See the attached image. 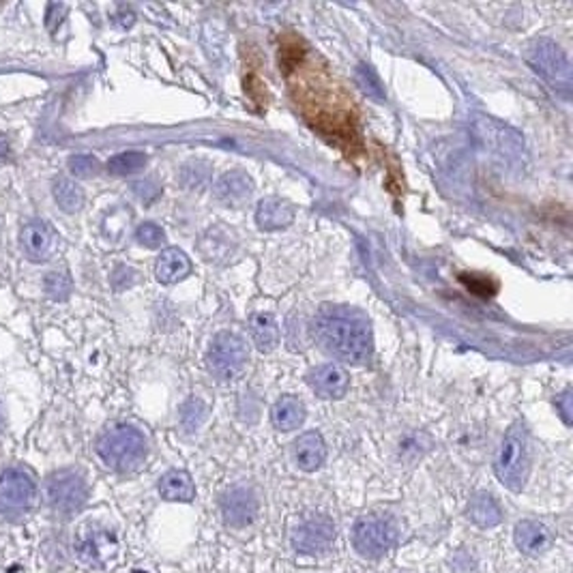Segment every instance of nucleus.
<instances>
[{
    "label": "nucleus",
    "mask_w": 573,
    "mask_h": 573,
    "mask_svg": "<svg viewBox=\"0 0 573 573\" xmlns=\"http://www.w3.org/2000/svg\"><path fill=\"white\" fill-rule=\"evenodd\" d=\"M314 335L322 350L350 365H365L374 352L370 318L349 305H322L314 318Z\"/></svg>",
    "instance_id": "obj_1"
},
{
    "label": "nucleus",
    "mask_w": 573,
    "mask_h": 573,
    "mask_svg": "<svg viewBox=\"0 0 573 573\" xmlns=\"http://www.w3.org/2000/svg\"><path fill=\"white\" fill-rule=\"evenodd\" d=\"M97 455L108 468L117 473H133L144 464L149 444L142 432L133 425L120 423L103 432L97 441Z\"/></svg>",
    "instance_id": "obj_2"
},
{
    "label": "nucleus",
    "mask_w": 573,
    "mask_h": 573,
    "mask_svg": "<svg viewBox=\"0 0 573 573\" xmlns=\"http://www.w3.org/2000/svg\"><path fill=\"white\" fill-rule=\"evenodd\" d=\"M494 473L501 484L511 492H520L526 485L530 473L528 436L522 423L511 425L505 434L501 447L494 457Z\"/></svg>",
    "instance_id": "obj_3"
},
{
    "label": "nucleus",
    "mask_w": 573,
    "mask_h": 573,
    "mask_svg": "<svg viewBox=\"0 0 573 573\" xmlns=\"http://www.w3.org/2000/svg\"><path fill=\"white\" fill-rule=\"evenodd\" d=\"M36 505V484L24 468L11 466L0 473V516L9 522L26 517Z\"/></svg>",
    "instance_id": "obj_4"
},
{
    "label": "nucleus",
    "mask_w": 573,
    "mask_h": 573,
    "mask_svg": "<svg viewBox=\"0 0 573 573\" xmlns=\"http://www.w3.org/2000/svg\"><path fill=\"white\" fill-rule=\"evenodd\" d=\"M46 501L57 516L69 517L80 514L89 501L87 479L71 468L52 473L46 481Z\"/></svg>",
    "instance_id": "obj_5"
},
{
    "label": "nucleus",
    "mask_w": 573,
    "mask_h": 573,
    "mask_svg": "<svg viewBox=\"0 0 573 573\" xmlns=\"http://www.w3.org/2000/svg\"><path fill=\"white\" fill-rule=\"evenodd\" d=\"M526 60L550 87L563 97L571 93V67L565 52L552 39H535L526 50Z\"/></svg>",
    "instance_id": "obj_6"
},
{
    "label": "nucleus",
    "mask_w": 573,
    "mask_h": 573,
    "mask_svg": "<svg viewBox=\"0 0 573 573\" xmlns=\"http://www.w3.org/2000/svg\"><path fill=\"white\" fill-rule=\"evenodd\" d=\"M247 361L249 350L241 335L222 331L213 338L209 355H206V363H209V370L219 380H236L245 371Z\"/></svg>",
    "instance_id": "obj_7"
},
{
    "label": "nucleus",
    "mask_w": 573,
    "mask_h": 573,
    "mask_svg": "<svg viewBox=\"0 0 573 573\" xmlns=\"http://www.w3.org/2000/svg\"><path fill=\"white\" fill-rule=\"evenodd\" d=\"M398 541V528L382 516H363L352 526V544L363 558H380Z\"/></svg>",
    "instance_id": "obj_8"
},
{
    "label": "nucleus",
    "mask_w": 573,
    "mask_h": 573,
    "mask_svg": "<svg viewBox=\"0 0 573 573\" xmlns=\"http://www.w3.org/2000/svg\"><path fill=\"white\" fill-rule=\"evenodd\" d=\"M295 552L305 557H316V554L328 550L335 541V524L327 516H309L292 528L290 535Z\"/></svg>",
    "instance_id": "obj_9"
},
{
    "label": "nucleus",
    "mask_w": 573,
    "mask_h": 573,
    "mask_svg": "<svg viewBox=\"0 0 573 573\" xmlns=\"http://www.w3.org/2000/svg\"><path fill=\"white\" fill-rule=\"evenodd\" d=\"M219 509H222V517L228 526L245 528L258 516V496L247 485L230 487L228 492H224Z\"/></svg>",
    "instance_id": "obj_10"
},
{
    "label": "nucleus",
    "mask_w": 573,
    "mask_h": 573,
    "mask_svg": "<svg viewBox=\"0 0 573 573\" xmlns=\"http://www.w3.org/2000/svg\"><path fill=\"white\" fill-rule=\"evenodd\" d=\"M307 385L312 387V391L316 395H320V398L341 400L346 393H349L350 378L344 370L339 368V365L327 363V365H318V368L309 371Z\"/></svg>",
    "instance_id": "obj_11"
},
{
    "label": "nucleus",
    "mask_w": 573,
    "mask_h": 573,
    "mask_svg": "<svg viewBox=\"0 0 573 573\" xmlns=\"http://www.w3.org/2000/svg\"><path fill=\"white\" fill-rule=\"evenodd\" d=\"M117 547H119L117 537H114L112 533H108V530L103 528H90L87 533L80 535V539H78L76 544V552L84 563L99 567L106 563L109 557H114Z\"/></svg>",
    "instance_id": "obj_12"
},
{
    "label": "nucleus",
    "mask_w": 573,
    "mask_h": 573,
    "mask_svg": "<svg viewBox=\"0 0 573 573\" xmlns=\"http://www.w3.org/2000/svg\"><path fill=\"white\" fill-rule=\"evenodd\" d=\"M20 241L26 255L33 262H46L57 249V233L46 222H28L22 228Z\"/></svg>",
    "instance_id": "obj_13"
},
{
    "label": "nucleus",
    "mask_w": 573,
    "mask_h": 573,
    "mask_svg": "<svg viewBox=\"0 0 573 573\" xmlns=\"http://www.w3.org/2000/svg\"><path fill=\"white\" fill-rule=\"evenodd\" d=\"M213 192L222 204L239 209L254 196V181L241 170H230V172L219 176Z\"/></svg>",
    "instance_id": "obj_14"
},
{
    "label": "nucleus",
    "mask_w": 573,
    "mask_h": 573,
    "mask_svg": "<svg viewBox=\"0 0 573 573\" xmlns=\"http://www.w3.org/2000/svg\"><path fill=\"white\" fill-rule=\"evenodd\" d=\"M292 455H295L297 466L305 473H314L325 464L327 444L318 432H305L292 444Z\"/></svg>",
    "instance_id": "obj_15"
},
{
    "label": "nucleus",
    "mask_w": 573,
    "mask_h": 573,
    "mask_svg": "<svg viewBox=\"0 0 573 573\" xmlns=\"http://www.w3.org/2000/svg\"><path fill=\"white\" fill-rule=\"evenodd\" d=\"M514 539L517 550L528 557L544 554L552 546V533L546 524L537 520H522L514 530Z\"/></svg>",
    "instance_id": "obj_16"
},
{
    "label": "nucleus",
    "mask_w": 573,
    "mask_h": 573,
    "mask_svg": "<svg viewBox=\"0 0 573 573\" xmlns=\"http://www.w3.org/2000/svg\"><path fill=\"white\" fill-rule=\"evenodd\" d=\"M295 222V206L284 198H265L255 209V224L260 230H282Z\"/></svg>",
    "instance_id": "obj_17"
},
{
    "label": "nucleus",
    "mask_w": 573,
    "mask_h": 573,
    "mask_svg": "<svg viewBox=\"0 0 573 573\" xmlns=\"http://www.w3.org/2000/svg\"><path fill=\"white\" fill-rule=\"evenodd\" d=\"M192 273V262H189L187 254L179 247L163 249L155 265V277L161 284H176L185 279Z\"/></svg>",
    "instance_id": "obj_18"
},
{
    "label": "nucleus",
    "mask_w": 573,
    "mask_h": 573,
    "mask_svg": "<svg viewBox=\"0 0 573 573\" xmlns=\"http://www.w3.org/2000/svg\"><path fill=\"white\" fill-rule=\"evenodd\" d=\"M466 516L474 526L494 528V526H498L503 520V509L492 494L477 492L471 501H468Z\"/></svg>",
    "instance_id": "obj_19"
},
{
    "label": "nucleus",
    "mask_w": 573,
    "mask_h": 573,
    "mask_svg": "<svg viewBox=\"0 0 573 573\" xmlns=\"http://www.w3.org/2000/svg\"><path fill=\"white\" fill-rule=\"evenodd\" d=\"M305 417H307V412H305V404L298 398H292V395H284L282 400H277L271 411L273 425L282 432L298 430L303 425Z\"/></svg>",
    "instance_id": "obj_20"
},
{
    "label": "nucleus",
    "mask_w": 573,
    "mask_h": 573,
    "mask_svg": "<svg viewBox=\"0 0 573 573\" xmlns=\"http://www.w3.org/2000/svg\"><path fill=\"white\" fill-rule=\"evenodd\" d=\"M160 494L170 503H192L196 487L185 471H170L160 479Z\"/></svg>",
    "instance_id": "obj_21"
},
{
    "label": "nucleus",
    "mask_w": 573,
    "mask_h": 573,
    "mask_svg": "<svg viewBox=\"0 0 573 573\" xmlns=\"http://www.w3.org/2000/svg\"><path fill=\"white\" fill-rule=\"evenodd\" d=\"M252 339L260 352H271L279 344V327L273 314H254L252 316Z\"/></svg>",
    "instance_id": "obj_22"
},
{
    "label": "nucleus",
    "mask_w": 573,
    "mask_h": 573,
    "mask_svg": "<svg viewBox=\"0 0 573 573\" xmlns=\"http://www.w3.org/2000/svg\"><path fill=\"white\" fill-rule=\"evenodd\" d=\"M52 196L63 213H78L84 206V189L69 176H58L52 182Z\"/></svg>",
    "instance_id": "obj_23"
},
{
    "label": "nucleus",
    "mask_w": 573,
    "mask_h": 573,
    "mask_svg": "<svg viewBox=\"0 0 573 573\" xmlns=\"http://www.w3.org/2000/svg\"><path fill=\"white\" fill-rule=\"evenodd\" d=\"M146 155L142 151H125L119 155L109 157L108 172L114 176H130L133 172H140L146 166Z\"/></svg>",
    "instance_id": "obj_24"
},
{
    "label": "nucleus",
    "mask_w": 573,
    "mask_h": 573,
    "mask_svg": "<svg viewBox=\"0 0 573 573\" xmlns=\"http://www.w3.org/2000/svg\"><path fill=\"white\" fill-rule=\"evenodd\" d=\"M211 179V166L206 161H189L181 168L179 181L181 185L193 192V189H203Z\"/></svg>",
    "instance_id": "obj_25"
},
{
    "label": "nucleus",
    "mask_w": 573,
    "mask_h": 573,
    "mask_svg": "<svg viewBox=\"0 0 573 573\" xmlns=\"http://www.w3.org/2000/svg\"><path fill=\"white\" fill-rule=\"evenodd\" d=\"M71 290H73V282L65 271H50L44 277V292L47 295V298H52V301H58V303L67 301V298L71 297Z\"/></svg>",
    "instance_id": "obj_26"
},
{
    "label": "nucleus",
    "mask_w": 573,
    "mask_h": 573,
    "mask_svg": "<svg viewBox=\"0 0 573 573\" xmlns=\"http://www.w3.org/2000/svg\"><path fill=\"white\" fill-rule=\"evenodd\" d=\"M357 82L363 89L365 95L374 97L378 101H385V87H382L380 78L376 76V71L370 65H359L357 67Z\"/></svg>",
    "instance_id": "obj_27"
},
{
    "label": "nucleus",
    "mask_w": 573,
    "mask_h": 573,
    "mask_svg": "<svg viewBox=\"0 0 573 573\" xmlns=\"http://www.w3.org/2000/svg\"><path fill=\"white\" fill-rule=\"evenodd\" d=\"M67 166H69V172L73 176H78V179H90V176H95L101 168L99 160H97L95 155H89V152H76V155H71Z\"/></svg>",
    "instance_id": "obj_28"
},
{
    "label": "nucleus",
    "mask_w": 573,
    "mask_h": 573,
    "mask_svg": "<svg viewBox=\"0 0 573 573\" xmlns=\"http://www.w3.org/2000/svg\"><path fill=\"white\" fill-rule=\"evenodd\" d=\"M136 241H138L142 247L157 249V247H161L163 241H166V233H163V230H161L157 224L146 222V224H140V225H138V230H136Z\"/></svg>",
    "instance_id": "obj_29"
},
{
    "label": "nucleus",
    "mask_w": 573,
    "mask_h": 573,
    "mask_svg": "<svg viewBox=\"0 0 573 573\" xmlns=\"http://www.w3.org/2000/svg\"><path fill=\"white\" fill-rule=\"evenodd\" d=\"M206 417V406L200 400H189L185 406H182L181 412V422L185 425V430L193 432L200 428V423L204 422Z\"/></svg>",
    "instance_id": "obj_30"
},
{
    "label": "nucleus",
    "mask_w": 573,
    "mask_h": 573,
    "mask_svg": "<svg viewBox=\"0 0 573 573\" xmlns=\"http://www.w3.org/2000/svg\"><path fill=\"white\" fill-rule=\"evenodd\" d=\"M138 282V273L131 266H117L112 273V288L123 292Z\"/></svg>",
    "instance_id": "obj_31"
},
{
    "label": "nucleus",
    "mask_w": 573,
    "mask_h": 573,
    "mask_svg": "<svg viewBox=\"0 0 573 573\" xmlns=\"http://www.w3.org/2000/svg\"><path fill=\"white\" fill-rule=\"evenodd\" d=\"M67 14L65 5H50L47 7V28H57L60 22H63V16Z\"/></svg>",
    "instance_id": "obj_32"
},
{
    "label": "nucleus",
    "mask_w": 573,
    "mask_h": 573,
    "mask_svg": "<svg viewBox=\"0 0 573 573\" xmlns=\"http://www.w3.org/2000/svg\"><path fill=\"white\" fill-rule=\"evenodd\" d=\"M557 408L560 411V417H563V422L569 425L571 423V393L569 391H565L557 400Z\"/></svg>",
    "instance_id": "obj_33"
},
{
    "label": "nucleus",
    "mask_w": 573,
    "mask_h": 573,
    "mask_svg": "<svg viewBox=\"0 0 573 573\" xmlns=\"http://www.w3.org/2000/svg\"><path fill=\"white\" fill-rule=\"evenodd\" d=\"M11 160V140L0 133V166H5Z\"/></svg>",
    "instance_id": "obj_34"
},
{
    "label": "nucleus",
    "mask_w": 573,
    "mask_h": 573,
    "mask_svg": "<svg viewBox=\"0 0 573 573\" xmlns=\"http://www.w3.org/2000/svg\"><path fill=\"white\" fill-rule=\"evenodd\" d=\"M119 22L123 28H130V26H133V22H136V14H133V11H130V9H120Z\"/></svg>",
    "instance_id": "obj_35"
},
{
    "label": "nucleus",
    "mask_w": 573,
    "mask_h": 573,
    "mask_svg": "<svg viewBox=\"0 0 573 573\" xmlns=\"http://www.w3.org/2000/svg\"><path fill=\"white\" fill-rule=\"evenodd\" d=\"M0 432H3V411H0Z\"/></svg>",
    "instance_id": "obj_36"
}]
</instances>
